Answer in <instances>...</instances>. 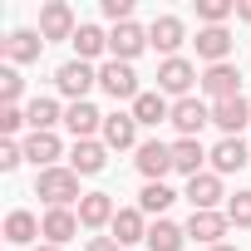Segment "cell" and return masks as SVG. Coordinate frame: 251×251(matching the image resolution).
<instances>
[{"instance_id":"1","label":"cell","mask_w":251,"mask_h":251,"mask_svg":"<svg viewBox=\"0 0 251 251\" xmlns=\"http://www.w3.org/2000/svg\"><path fill=\"white\" fill-rule=\"evenodd\" d=\"M35 197H45V207H69V202H84V192H79V173H74V168H50V173H35Z\"/></svg>"},{"instance_id":"2","label":"cell","mask_w":251,"mask_h":251,"mask_svg":"<svg viewBox=\"0 0 251 251\" xmlns=\"http://www.w3.org/2000/svg\"><path fill=\"white\" fill-rule=\"evenodd\" d=\"M192 84H202V74L192 69V59L177 54V59H163V64H158V94H163V99H168V94H173V99H192Z\"/></svg>"},{"instance_id":"3","label":"cell","mask_w":251,"mask_h":251,"mask_svg":"<svg viewBox=\"0 0 251 251\" xmlns=\"http://www.w3.org/2000/svg\"><path fill=\"white\" fill-rule=\"evenodd\" d=\"M94 84H99V69L84 64V59H69V64L54 69V89H59L64 99H74V103H84V94H89Z\"/></svg>"},{"instance_id":"4","label":"cell","mask_w":251,"mask_h":251,"mask_svg":"<svg viewBox=\"0 0 251 251\" xmlns=\"http://www.w3.org/2000/svg\"><path fill=\"white\" fill-rule=\"evenodd\" d=\"M143 50H148V30H143L138 20H128V25H113V30H108V54H113L118 64H133Z\"/></svg>"},{"instance_id":"5","label":"cell","mask_w":251,"mask_h":251,"mask_svg":"<svg viewBox=\"0 0 251 251\" xmlns=\"http://www.w3.org/2000/svg\"><path fill=\"white\" fill-rule=\"evenodd\" d=\"M202 94L212 99V103H222V99H236L241 94V69L226 59V64H207L202 69Z\"/></svg>"},{"instance_id":"6","label":"cell","mask_w":251,"mask_h":251,"mask_svg":"<svg viewBox=\"0 0 251 251\" xmlns=\"http://www.w3.org/2000/svg\"><path fill=\"white\" fill-rule=\"evenodd\" d=\"M99 89L108 94V99H138L143 89H138V74H133V64H118V59H108L103 69H99Z\"/></svg>"},{"instance_id":"7","label":"cell","mask_w":251,"mask_h":251,"mask_svg":"<svg viewBox=\"0 0 251 251\" xmlns=\"http://www.w3.org/2000/svg\"><path fill=\"white\" fill-rule=\"evenodd\" d=\"M0 54H5V64H35L45 54V35L40 30H10L0 40Z\"/></svg>"},{"instance_id":"8","label":"cell","mask_w":251,"mask_h":251,"mask_svg":"<svg viewBox=\"0 0 251 251\" xmlns=\"http://www.w3.org/2000/svg\"><path fill=\"white\" fill-rule=\"evenodd\" d=\"M212 123L226 133V138H241V128H251V103L236 94V99H222L212 103Z\"/></svg>"},{"instance_id":"9","label":"cell","mask_w":251,"mask_h":251,"mask_svg":"<svg viewBox=\"0 0 251 251\" xmlns=\"http://www.w3.org/2000/svg\"><path fill=\"white\" fill-rule=\"evenodd\" d=\"M103 148L123 153V148H138V118L133 113H103Z\"/></svg>"},{"instance_id":"10","label":"cell","mask_w":251,"mask_h":251,"mask_svg":"<svg viewBox=\"0 0 251 251\" xmlns=\"http://www.w3.org/2000/svg\"><path fill=\"white\" fill-rule=\"evenodd\" d=\"M148 45H153V50H163L168 59H177V50L187 45V30H182V20H177V15H158V20L148 25Z\"/></svg>"},{"instance_id":"11","label":"cell","mask_w":251,"mask_h":251,"mask_svg":"<svg viewBox=\"0 0 251 251\" xmlns=\"http://www.w3.org/2000/svg\"><path fill=\"white\" fill-rule=\"evenodd\" d=\"M192 45H197V54H202L207 64H226V59H231V45H236V40H231V30H226V25H202Z\"/></svg>"},{"instance_id":"12","label":"cell","mask_w":251,"mask_h":251,"mask_svg":"<svg viewBox=\"0 0 251 251\" xmlns=\"http://www.w3.org/2000/svg\"><path fill=\"white\" fill-rule=\"evenodd\" d=\"M69 168H74L79 177L103 173V168H108V148H103V138H79V143L69 148Z\"/></svg>"},{"instance_id":"13","label":"cell","mask_w":251,"mask_h":251,"mask_svg":"<svg viewBox=\"0 0 251 251\" xmlns=\"http://www.w3.org/2000/svg\"><path fill=\"white\" fill-rule=\"evenodd\" d=\"M133 163H138V173H143L148 182H163V177L173 173V143H158V138H153V143H138V158H133Z\"/></svg>"},{"instance_id":"14","label":"cell","mask_w":251,"mask_h":251,"mask_svg":"<svg viewBox=\"0 0 251 251\" xmlns=\"http://www.w3.org/2000/svg\"><path fill=\"white\" fill-rule=\"evenodd\" d=\"M226 212H192L187 217V241H202L207 251L212 246H222V236H226Z\"/></svg>"},{"instance_id":"15","label":"cell","mask_w":251,"mask_h":251,"mask_svg":"<svg viewBox=\"0 0 251 251\" xmlns=\"http://www.w3.org/2000/svg\"><path fill=\"white\" fill-rule=\"evenodd\" d=\"M74 10L64 5V0H50V5L40 10V35H45V45L50 40H74Z\"/></svg>"},{"instance_id":"16","label":"cell","mask_w":251,"mask_h":251,"mask_svg":"<svg viewBox=\"0 0 251 251\" xmlns=\"http://www.w3.org/2000/svg\"><path fill=\"white\" fill-rule=\"evenodd\" d=\"M202 123H212V108H207L202 99H177V103H173V128H177L182 138H197Z\"/></svg>"},{"instance_id":"17","label":"cell","mask_w":251,"mask_h":251,"mask_svg":"<svg viewBox=\"0 0 251 251\" xmlns=\"http://www.w3.org/2000/svg\"><path fill=\"white\" fill-rule=\"evenodd\" d=\"M222 197H226V192H222V177H217V173L187 177V202H192V212H217Z\"/></svg>"},{"instance_id":"18","label":"cell","mask_w":251,"mask_h":251,"mask_svg":"<svg viewBox=\"0 0 251 251\" xmlns=\"http://www.w3.org/2000/svg\"><path fill=\"white\" fill-rule=\"evenodd\" d=\"M113 217H118V207H113L108 192H84V202H79V226L99 231V226H113Z\"/></svg>"},{"instance_id":"19","label":"cell","mask_w":251,"mask_h":251,"mask_svg":"<svg viewBox=\"0 0 251 251\" xmlns=\"http://www.w3.org/2000/svg\"><path fill=\"white\" fill-rule=\"evenodd\" d=\"M74 231H79V212H69V207H50V212L40 217V236H45L50 246H64Z\"/></svg>"},{"instance_id":"20","label":"cell","mask_w":251,"mask_h":251,"mask_svg":"<svg viewBox=\"0 0 251 251\" xmlns=\"http://www.w3.org/2000/svg\"><path fill=\"white\" fill-rule=\"evenodd\" d=\"M64 128L74 133V143H79V138H94V133H103V113H99L89 99H84V103H69V108H64Z\"/></svg>"},{"instance_id":"21","label":"cell","mask_w":251,"mask_h":251,"mask_svg":"<svg viewBox=\"0 0 251 251\" xmlns=\"http://www.w3.org/2000/svg\"><path fill=\"white\" fill-rule=\"evenodd\" d=\"M108 231H113L118 246H138V241H148V217L138 207H118V217H113Z\"/></svg>"},{"instance_id":"22","label":"cell","mask_w":251,"mask_h":251,"mask_svg":"<svg viewBox=\"0 0 251 251\" xmlns=\"http://www.w3.org/2000/svg\"><path fill=\"white\" fill-rule=\"evenodd\" d=\"M133 118H138V128H158V123H173V103H168L158 89H153V94L143 89V94L133 99Z\"/></svg>"},{"instance_id":"23","label":"cell","mask_w":251,"mask_h":251,"mask_svg":"<svg viewBox=\"0 0 251 251\" xmlns=\"http://www.w3.org/2000/svg\"><path fill=\"white\" fill-rule=\"evenodd\" d=\"M59 153H64V143H59L54 133H30V138H25V163H35L40 173L59 168Z\"/></svg>"},{"instance_id":"24","label":"cell","mask_w":251,"mask_h":251,"mask_svg":"<svg viewBox=\"0 0 251 251\" xmlns=\"http://www.w3.org/2000/svg\"><path fill=\"white\" fill-rule=\"evenodd\" d=\"M207 158H212V153L202 148V138H177V143H173V173H182V177H197Z\"/></svg>"},{"instance_id":"25","label":"cell","mask_w":251,"mask_h":251,"mask_svg":"<svg viewBox=\"0 0 251 251\" xmlns=\"http://www.w3.org/2000/svg\"><path fill=\"white\" fill-rule=\"evenodd\" d=\"M246 163H251V153H246V143H241V138H222V143L212 148V173H217V177L241 173Z\"/></svg>"},{"instance_id":"26","label":"cell","mask_w":251,"mask_h":251,"mask_svg":"<svg viewBox=\"0 0 251 251\" xmlns=\"http://www.w3.org/2000/svg\"><path fill=\"white\" fill-rule=\"evenodd\" d=\"M25 123H30V133H54V123H64V108L54 99H30Z\"/></svg>"},{"instance_id":"27","label":"cell","mask_w":251,"mask_h":251,"mask_svg":"<svg viewBox=\"0 0 251 251\" xmlns=\"http://www.w3.org/2000/svg\"><path fill=\"white\" fill-rule=\"evenodd\" d=\"M182 241H187V226H177L168 217H158L148 226V251H182Z\"/></svg>"},{"instance_id":"28","label":"cell","mask_w":251,"mask_h":251,"mask_svg":"<svg viewBox=\"0 0 251 251\" xmlns=\"http://www.w3.org/2000/svg\"><path fill=\"white\" fill-rule=\"evenodd\" d=\"M173 202H177V192L168 182H143V192H138V212L143 217H163Z\"/></svg>"},{"instance_id":"29","label":"cell","mask_w":251,"mask_h":251,"mask_svg":"<svg viewBox=\"0 0 251 251\" xmlns=\"http://www.w3.org/2000/svg\"><path fill=\"white\" fill-rule=\"evenodd\" d=\"M69 45H74V54H79V59H84V64H89V59H99V54H103V50H108V35H103V30H99V25H79V30H74V40H69Z\"/></svg>"},{"instance_id":"30","label":"cell","mask_w":251,"mask_h":251,"mask_svg":"<svg viewBox=\"0 0 251 251\" xmlns=\"http://www.w3.org/2000/svg\"><path fill=\"white\" fill-rule=\"evenodd\" d=\"M40 236V222L30 217V212H10L5 217V241L10 246H25V241H35Z\"/></svg>"},{"instance_id":"31","label":"cell","mask_w":251,"mask_h":251,"mask_svg":"<svg viewBox=\"0 0 251 251\" xmlns=\"http://www.w3.org/2000/svg\"><path fill=\"white\" fill-rule=\"evenodd\" d=\"M226 15H236V0H197L202 25H226Z\"/></svg>"},{"instance_id":"32","label":"cell","mask_w":251,"mask_h":251,"mask_svg":"<svg viewBox=\"0 0 251 251\" xmlns=\"http://www.w3.org/2000/svg\"><path fill=\"white\" fill-rule=\"evenodd\" d=\"M226 222H231V226H251V192H246V187H236V192L226 197Z\"/></svg>"},{"instance_id":"33","label":"cell","mask_w":251,"mask_h":251,"mask_svg":"<svg viewBox=\"0 0 251 251\" xmlns=\"http://www.w3.org/2000/svg\"><path fill=\"white\" fill-rule=\"evenodd\" d=\"M20 94H25V79H20V69H15V64H5V69H0V108L15 103Z\"/></svg>"},{"instance_id":"34","label":"cell","mask_w":251,"mask_h":251,"mask_svg":"<svg viewBox=\"0 0 251 251\" xmlns=\"http://www.w3.org/2000/svg\"><path fill=\"white\" fill-rule=\"evenodd\" d=\"M20 163H25V143H10L5 138V143H0V173H15Z\"/></svg>"},{"instance_id":"35","label":"cell","mask_w":251,"mask_h":251,"mask_svg":"<svg viewBox=\"0 0 251 251\" xmlns=\"http://www.w3.org/2000/svg\"><path fill=\"white\" fill-rule=\"evenodd\" d=\"M15 128H25V108L5 103V108H0V133H15Z\"/></svg>"},{"instance_id":"36","label":"cell","mask_w":251,"mask_h":251,"mask_svg":"<svg viewBox=\"0 0 251 251\" xmlns=\"http://www.w3.org/2000/svg\"><path fill=\"white\" fill-rule=\"evenodd\" d=\"M84 251H123V246H118V241H113V236H94V241H89V246H84Z\"/></svg>"},{"instance_id":"37","label":"cell","mask_w":251,"mask_h":251,"mask_svg":"<svg viewBox=\"0 0 251 251\" xmlns=\"http://www.w3.org/2000/svg\"><path fill=\"white\" fill-rule=\"evenodd\" d=\"M236 20H251V0H236Z\"/></svg>"},{"instance_id":"38","label":"cell","mask_w":251,"mask_h":251,"mask_svg":"<svg viewBox=\"0 0 251 251\" xmlns=\"http://www.w3.org/2000/svg\"><path fill=\"white\" fill-rule=\"evenodd\" d=\"M35 251H59V246H50V241H40V246H35Z\"/></svg>"},{"instance_id":"39","label":"cell","mask_w":251,"mask_h":251,"mask_svg":"<svg viewBox=\"0 0 251 251\" xmlns=\"http://www.w3.org/2000/svg\"><path fill=\"white\" fill-rule=\"evenodd\" d=\"M212 251H236V246H226V241H222V246H212Z\"/></svg>"}]
</instances>
